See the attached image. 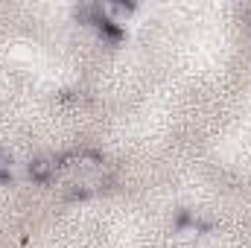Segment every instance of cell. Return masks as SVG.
Masks as SVG:
<instances>
[{
	"label": "cell",
	"instance_id": "6da1fadb",
	"mask_svg": "<svg viewBox=\"0 0 251 248\" xmlns=\"http://www.w3.org/2000/svg\"><path fill=\"white\" fill-rule=\"evenodd\" d=\"M97 15L102 18V24H126L128 15H131V9L126 3H100Z\"/></svg>",
	"mask_w": 251,
	"mask_h": 248
},
{
	"label": "cell",
	"instance_id": "3957f363",
	"mask_svg": "<svg viewBox=\"0 0 251 248\" xmlns=\"http://www.w3.org/2000/svg\"><path fill=\"white\" fill-rule=\"evenodd\" d=\"M9 170H12V161H9V155L0 149V175H9Z\"/></svg>",
	"mask_w": 251,
	"mask_h": 248
},
{
	"label": "cell",
	"instance_id": "7a4b0ae2",
	"mask_svg": "<svg viewBox=\"0 0 251 248\" xmlns=\"http://www.w3.org/2000/svg\"><path fill=\"white\" fill-rule=\"evenodd\" d=\"M56 170H59V161H56V158H35V161L29 164V175H32L35 181H47Z\"/></svg>",
	"mask_w": 251,
	"mask_h": 248
}]
</instances>
